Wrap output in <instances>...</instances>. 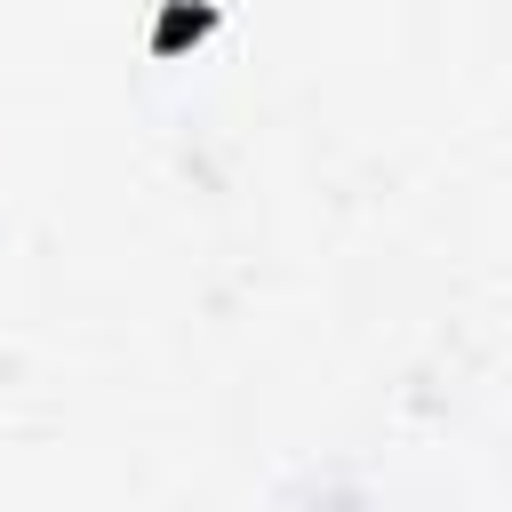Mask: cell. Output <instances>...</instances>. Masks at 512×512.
Listing matches in <instances>:
<instances>
[{
	"mask_svg": "<svg viewBox=\"0 0 512 512\" xmlns=\"http://www.w3.org/2000/svg\"><path fill=\"white\" fill-rule=\"evenodd\" d=\"M208 32H216V8H208V0H168V8H160V24H152V56L168 64V56L200 48Z\"/></svg>",
	"mask_w": 512,
	"mask_h": 512,
	"instance_id": "obj_1",
	"label": "cell"
}]
</instances>
